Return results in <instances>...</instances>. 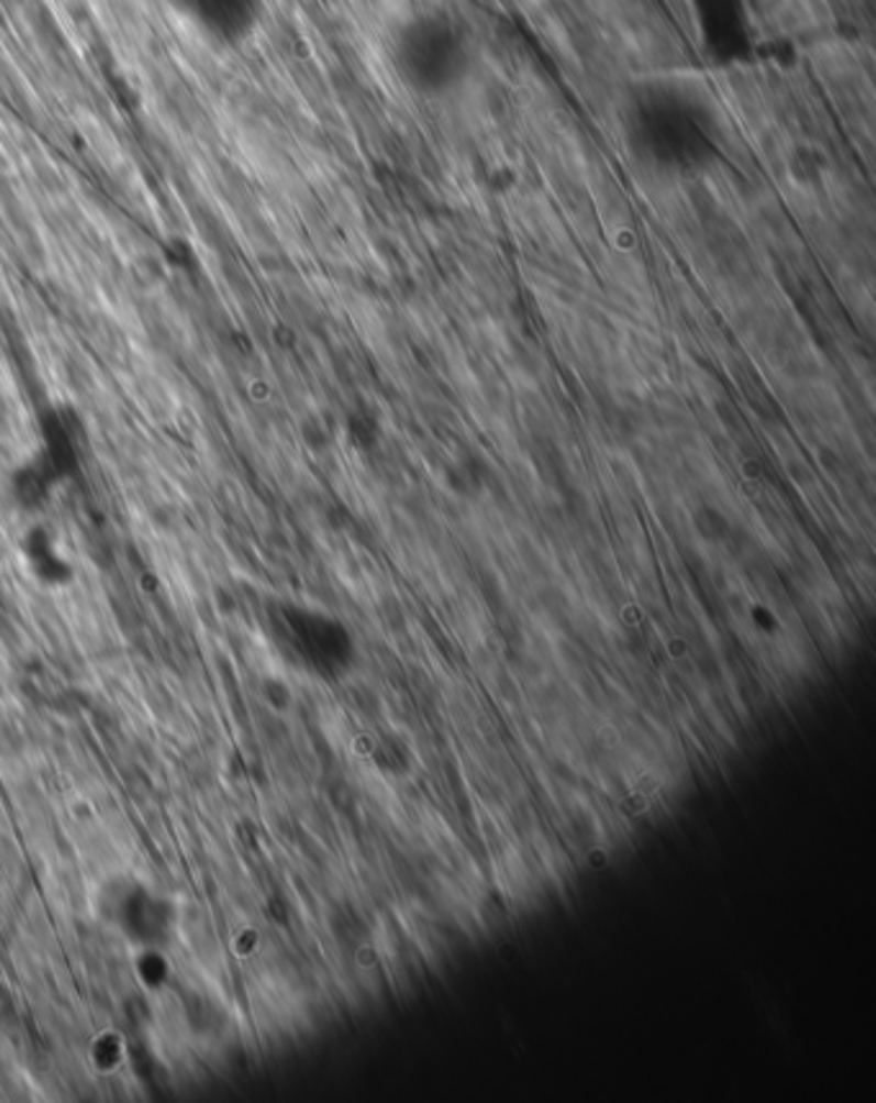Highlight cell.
Segmentation results:
<instances>
[{
	"label": "cell",
	"instance_id": "6da1fadb",
	"mask_svg": "<svg viewBox=\"0 0 876 1103\" xmlns=\"http://www.w3.org/2000/svg\"><path fill=\"white\" fill-rule=\"evenodd\" d=\"M391 63L411 93L443 98L458 90L476 67V42L466 19L443 5L409 13L393 29Z\"/></svg>",
	"mask_w": 876,
	"mask_h": 1103
},
{
	"label": "cell",
	"instance_id": "7a4b0ae2",
	"mask_svg": "<svg viewBox=\"0 0 876 1103\" xmlns=\"http://www.w3.org/2000/svg\"><path fill=\"white\" fill-rule=\"evenodd\" d=\"M630 126L647 155L672 165L697 163L712 150V113L681 82L640 86L630 101Z\"/></svg>",
	"mask_w": 876,
	"mask_h": 1103
},
{
	"label": "cell",
	"instance_id": "3957f363",
	"mask_svg": "<svg viewBox=\"0 0 876 1103\" xmlns=\"http://www.w3.org/2000/svg\"><path fill=\"white\" fill-rule=\"evenodd\" d=\"M699 49L718 67H743L756 57L758 32L749 0H689Z\"/></svg>",
	"mask_w": 876,
	"mask_h": 1103
}]
</instances>
